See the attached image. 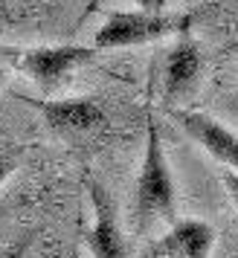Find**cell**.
Here are the masks:
<instances>
[{"instance_id": "4fadbf2b", "label": "cell", "mask_w": 238, "mask_h": 258, "mask_svg": "<svg viewBox=\"0 0 238 258\" xmlns=\"http://www.w3.org/2000/svg\"><path fill=\"white\" fill-rule=\"evenodd\" d=\"M0 18H9V21H12V15H9V0H0Z\"/></svg>"}, {"instance_id": "5bb4252c", "label": "cell", "mask_w": 238, "mask_h": 258, "mask_svg": "<svg viewBox=\"0 0 238 258\" xmlns=\"http://www.w3.org/2000/svg\"><path fill=\"white\" fill-rule=\"evenodd\" d=\"M6 79H9V67H6V64H0V87L6 84Z\"/></svg>"}, {"instance_id": "ba28073f", "label": "cell", "mask_w": 238, "mask_h": 258, "mask_svg": "<svg viewBox=\"0 0 238 258\" xmlns=\"http://www.w3.org/2000/svg\"><path fill=\"white\" fill-rule=\"evenodd\" d=\"M212 244H215L212 226L206 221L186 218V221L171 223V229L148 246L145 258H209Z\"/></svg>"}, {"instance_id": "8992f818", "label": "cell", "mask_w": 238, "mask_h": 258, "mask_svg": "<svg viewBox=\"0 0 238 258\" xmlns=\"http://www.w3.org/2000/svg\"><path fill=\"white\" fill-rule=\"evenodd\" d=\"M171 116L212 160L238 174V137L201 110H171Z\"/></svg>"}, {"instance_id": "9c48e42d", "label": "cell", "mask_w": 238, "mask_h": 258, "mask_svg": "<svg viewBox=\"0 0 238 258\" xmlns=\"http://www.w3.org/2000/svg\"><path fill=\"white\" fill-rule=\"evenodd\" d=\"M18 163H21V148L18 145H0V186L18 171Z\"/></svg>"}, {"instance_id": "6da1fadb", "label": "cell", "mask_w": 238, "mask_h": 258, "mask_svg": "<svg viewBox=\"0 0 238 258\" xmlns=\"http://www.w3.org/2000/svg\"><path fill=\"white\" fill-rule=\"evenodd\" d=\"M154 221L177 223V191L171 180L160 128H157L154 113H148V137H145V154L137 177V191H134V226L137 232H145Z\"/></svg>"}, {"instance_id": "3957f363", "label": "cell", "mask_w": 238, "mask_h": 258, "mask_svg": "<svg viewBox=\"0 0 238 258\" xmlns=\"http://www.w3.org/2000/svg\"><path fill=\"white\" fill-rule=\"evenodd\" d=\"M0 55L12 64L18 73H24L29 82L41 87V93H52L55 87L67 82L76 67H82L96 55L93 47L79 44H55V47H24V49H0Z\"/></svg>"}, {"instance_id": "30bf717a", "label": "cell", "mask_w": 238, "mask_h": 258, "mask_svg": "<svg viewBox=\"0 0 238 258\" xmlns=\"http://www.w3.org/2000/svg\"><path fill=\"white\" fill-rule=\"evenodd\" d=\"M221 183H224V188L229 191V198H232V203H235V209H238V174L235 171H221Z\"/></svg>"}, {"instance_id": "8fae6325", "label": "cell", "mask_w": 238, "mask_h": 258, "mask_svg": "<svg viewBox=\"0 0 238 258\" xmlns=\"http://www.w3.org/2000/svg\"><path fill=\"white\" fill-rule=\"evenodd\" d=\"M134 3H137L143 12H163L168 0H134Z\"/></svg>"}, {"instance_id": "9a60e30c", "label": "cell", "mask_w": 238, "mask_h": 258, "mask_svg": "<svg viewBox=\"0 0 238 258\" xmlns=\"http://www.w3.org/2000/svg\"><path fill=\"white\" fill-rule=\"evenodd\" d=\"M6 24H12V21H9V18H0V32H3V26Z\"/></svg>"}, {"instance_id": "277c9868", "label": "cell", "mask_w": 238, "mask_h": 258, "mask_svg": "<svg viewBox=\"0 0 238 258\" xmlns=\"http://www.w3.org/2000/svg\"><path fill=\"white\" fill-rule=\"evenodd\" d=\"M15 99H21L26 105H32L44 116L49 128L64 137H79V134H93L107 122L105 110L96 99L87 96H76V99H32V96L15 93Z\"/></svg>"}, {"instance_id": "5b68a950", "label": "cell", "mask_w": 238, "mask_h": 258, "mask_svg": "<svg viewBox=\"0 0 238 258\" xmlns=\"http://www.w3.org/2000/svg\"><path fill=\"white\" fill-rule=\"evenodd\" d=\"M87 195L93 206V226L84 232V244L93 258H131V246L119 226L116 203L107 195V188L96 180H87Z\"/></svg>"}, {"instance_id": "7c38bea8", "label": "cell", "mask_w": 238, "mask_h": 258, "mask_svg": "<svg viewBox=\"0 0 238 258\" xmlns=\"http://www.w3.org/2000/svg\"><path fill=\"white\" fill-rule=\"evenodd\" d=\"M102 3H105V0H87V3H84V12L79 15V24H76V26H82L93 12H99V6H102Z\"/></svg>"}, {"instance_id": "52a82bcc", "label": "cell", "mask_w": 238, "mask_h": 258, "mask_svg": "<svg viewBox=\"0 0 238 258\" xmlns=\"http://www.w3.org/2000/svg\"><path fill=\"white\" fill-rule=\"evenodd\" d=\"M203 73V49L192 35H180L166 52L163 67V102L174 105L189 93Z\"/></svg>"}, {"instance_id": "2e32d148", "label": "cell", "mask_w": 238, "mask_h": 258, "mask_svg": "<svg viewBox=\"0 0 238 258\" xmlns=\"http://www.w3.org/2000/svg\"><path fill=\"white\" fill-rule=\"evenodd\" d=\"M73 258H79V252H73Z\"/></svg>"}, {"instance_id": "7a4b0ae2", "label": "cell", "mask_w": 238, "mask_h": 258, "mask_svg": "<svg viewBox=\"0 0 238 258\" xmlns=\"http://www.w3.org/2000/svg\"><path fill=\"white\" fill-rule=\"evenodd\" d=\"M189 12H110L105 24L96 29L93 49H122L151 44L168 35H189L192 29Z\"/></svg>"}]
</instances>
